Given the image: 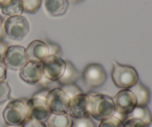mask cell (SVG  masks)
I'll use <instances>...</instances> for the list:
<instances>
[{
    "mask_svg": "<svg viewBox=\"0 0 152 127\" xmlns=\"http://www.w3.org/2000/svg\"><path fill=\"white\" fill-rule=\"evenodd\" d=\"M90 100L91 117L97 120H102L114 115V109L113 98L103 94L88 93Z\"/></svg>",
    "mask_w": 152,
    "mask_h": 127,
    "instance_id": "obj_1",
    "label": "cell"
},
{
    "mask_svg": "<svg viewBox=\"0 0 152 127\" xmlns=\"http://www.w3.org/2000/svg\"><path fill=\"white\" fill-rule=\"evenodd\" d=\"M28 100L19 98L13 100L7 104L2 112L3 119L6 125L22 126L28 117Z\"/></svg>",
    "mask_w": 152,
    "mask_h": 127,
    "instance_id": "obj_2",
    "label": "cell"
},
{
    "mask_svg": "<svg viewBox=\"0 0 152 127\" xmlns=\"http://www.w3.org/2000/svg\"><path fill=\"white\" fill-rule=\"evenodd\" d=\"M111 71V79L114 85L122 89H129L139 80V75L134 67L122 65L114 60Z\"/></svg>",
    "mask_w": 152,
    "mask_h": 127,
    "instance_id": "obj_3",
    "label": "cell"
},
{
    "mask_svg": "<svg viewBox=\"0 0 152 127\" xmlns=\"http://www.w3.org/2000/svg\"><path fill=\"white\" fill-rule=\"evenodd\" d=\"M5 34L11 40L21 41L24 40L30 31V25L26 17L20 16H9L4 22Z\"/></svg>",
    "mask_w": 152,
    "mask_h": 127,
    "instance_id": "obj_4",
    "label": "cell"
},
{
    "mask_svg": "<svg viewBox=\"0 0 152 127\" xmlns=\"http://www.w3.org/2000/svg\"><path fill=\"white\" fill-rule=\"evenodd\" d=\"M70 97L60 87L49 89L46 96V103L52 114L68 113Z\"/></svg>",
    "mask_w": 152,
    "mask_h": 127,
    "instance_id": "obj_5",
    "label": "cell"
},
{
    "mask_svg": "<svg viewBox=\"0 0 152 127\" xmlns=\"http://www.w3.org/2000/svg\"><path fill=\"white\" fill-rule=\"evenodd\" d=\"M115 113L123 117L124 122L126 116L130 114L137 106V103L135 95L129 89H121L113 98Z\"/></svg>",
    "mask_w": 152,
    "mask_h": 127,
    "instance_id": "obj_6",
    "label": "cell"
},
{
    "mask_svg": "<svg viewBox=\"0 0 152 127\" xmlns=\"http://www.w3.org/2000/svg\"><path fill=\"white\" fill-rule=\"evenodd\" d=\"M41 65L43 77L52 82H57L62 77L66 66L65 60L53 55H48Z\"/></svg>",
    "mask_w": 152,
    "mask_h": 127,
    "instance_id": "obj_7",
    "label": "cell"
},
{
    "mask_svg": "<svg viewBox=\"0 0 152 127\" xmlns=\"http://www.w3.org/2000/svg\"><path fill=\"white\" fill-rule=\"evenodd\" d=\"M68 114L73 119L91 117L90 100H89L88 94H80L70 99Z\"/></svg>",
    "mask_w": 152,
    "mask_h": 127,
    "instance_id": "obj_8",
    "label": "cell"
},
{
    "mask_svg": "<svg viewBox=\"0 0 152 127\" xmlns=\"http://www.w3.org/2000/svg\"><path fill=\"white\" fill-rule=\"evenodd\" d=\"M82 77L88 87L96 88L105 83L107 75L100 64L91 63L86 67L82 74Z\"/></svg>",
    "mask_w": 152,
    "mask_h": 127,
    "instance_id": "obj_9",
    "label": "cell"
},
{
    "mask_svg": "<svg viewBox=\"0 0 152 127\" xmlns=\"http://www.w3.org/2000/svg\"><path fill=\"white\" fill-rule=\"evenodd\" d=\"M2 61L10 69L20 70L28 62L25 48L20 46H9Z\"/></svg>",
    "mask_w": 152,
    "mask_h": 127,
    "instance_id": "obj_10",
    "label": "cell"
},
{
    "mask_svg": "<svg viewBox=\"0 0 152 127\" xmlns=\"http://www.w3.org/2000/svg\"><path fill=\"white\" fill-rule=\"evenodd\" d=\"M27 105L28 117H32L42 123L47 122L51 113L45 98L33 96L31 99L28 100Z\"/></svg>",
    "mask_w": 152,
    "mask_h": 127,
    "instance_id": "obj_11",
    "label": "cell"
},
{
    "mask_svg": "<svg viewBox=\"0 0 152 127\" xmlns=\"http://www.w3.org/2000/svg\"><path fill=\"white\" fill-rule=\"evenodd\" d=\"M25 53L28 61L42 63L49 55V50L45 42L36 40L28 44Z\"/></svg>",
    "mask_w": 152,
    "mask_h": 127,
    "instance_id": "obj_12",
    "label": "cell"
},
{
    "mask_svg": "<svg viewBox=\"0 0 152 127\" xmlns=\"http://www.w3.org/2000/svg\"><path fill=\"white\" fill-rule=\"evenodd\" d=\"M19 77L25 83L35 85L39 83L42 78V68L41 63L28 61L20 70Z\"/></svg>",
    "mask_w": 152,
    "mask_h": 127,
    "instance_id": "obj_13",
    "label": "cell"
},
{
    "mask_svg": "<svg viewBox=\"0 0 152 127\" xmlns=\"http://www.w3.org/2000/svg\"><path fill=\"white\" fill-rule=\"evenodd\" d=\"M68 7V0H45V8L51 16H63L66 13Z\"/></svg>",
    "mask_w": 152,
    "mask_h": 127,
    "instance_id": "obj_14",
    "label": "cell"
},
{
    "mask_svg": "<svg viewBox=\"0 0 152 127\" xmlns=\"http://www.w3.org/2000/svg\"><path fill=\"white\" fill-rule=\"evenodd\" d=\"M129 90L133 92L137 99V105L140 106H147L151 100V92L149 89L145 86L141 81L138 80L137 83L129 89Z\"/></svg>",
    "mask_w": 152,
    "mask_h": 127,
    "instance_id": "obj_15",
    "label": "cell"
},
{
    "mask_svg": "<svg viewBox=\"0 0 152 127\" xmlns=\"http://www.w3.org/2000/svg\"><path fill=\"white\" fill-rule=\"evenodd\" d=\"M65 63L66 66H65V72L62 77L57 81L62 86L75 83L82 76L81 73L75 68L72 62L68 60H65Z\"/></svg>",
    "mask_w": 152,
    "mask_h": 127,
    "instance_id": "obj_16",
    "label": "cell"
},
{
    "mask_svg": "<svg viewBox=\"0 0 152 127\" xmlns=\"http://www.w3.org/2000/svg\"><path fill=\"white\" fill-rule=\"evenodd\" d=\"M0 7L1 12L8 16H20L24 12L22 0H4Z\"/></svg>",
    "mask_w": 152,
    "mask_h": 127,
    "instance_id": "obj_17",
    "label": "cell"
},
{
    "mask_svg": "<svg viewBox=\"0 0 152 127\" xmlns=\"http://www.w3.org/2000/svg\"><path fill=\"white\" fill-rule=\"evenodd\" d=\"M47 127H71L73 119L68 114H50L47 120Z\"/></svg>",
    "mask_w": 152,
    "mask_h": 127,
    "instance_id": "obj_18",
    "label": "cell"
},
{
    "mask_svg": "<svg viewBox=\"0 0 152 127\" xmlns=\"http://www.w3.org/2000/svg\"><path fill=\"white\" fill-rule=\"evenodd\" d=\"M130 118L139 119V120H142V121L145 122L147 124L149 125L152 123L151 113V112H150L149 109L147 107V106H137L134 109L133 111H132L130 114H129L126 116V119Z\"/></svg>",
    "mask_w": 152,
    "mask_h": 127,
    "instance_id": "obj_19",
    "label": "cell"
},
{
    "mask_svg": "<svg viewBox=\"0 0 152 127\" xmlns=\"http://www.w3.org/2000/svg\"><path fill=\"white\" fill-rule=\"evenodd\" d=\"M42 1V0H22L24 12L34 14L41 7Z\"/></svg>",
    "mask_w": 152,
    "mask_h": 127,
    "instance_id": "obj_20",
    "label": "cell"
},
{
    "mask_svg": "<svg viewBox=\"0 0 152 127\" xmlns=\"http://www.w3.org/2000/svg\"><path fill=\"white\" fill-rule=\"evenodd\" d=\"M98 127H124V124L123 120L114 115L101 120Z\"/></svg>",
    "mask_w": 152,
    "mask_h": 127,
    "instance_id": "obj_21",
    "label": "cell"
},
{
    "mask_svg": "<svg viewBox=\"0 0 152 127\" xmlns=\"http://www.w3.org/2000/svg\"><path fill=\"white\" fill-rule=\"evenodd\" d=\"M68 96L70 98H73V97L76 96L77 95L83 93L82 89L77 86L76 83H72V84H68V85H64L62 87H60Z\"/></svg>",
    "mask_w": 152,
    "mask_h": 127,
    "instance_id": "obj_22",
    "label": "cell"
},
{
    "mask_svg": "<svg viewBox=\"0 0 152 127\" xmlns=\"http://www.w3.org/2000/svg\"><path fill=\"white\" fill-rule=\"evenodd\" d=\"M10 92L11 90L7 82L3 81L0 83V104H3L9 99Z\"/></svg>",
    "mask_w": 152,
    "mask_h": 127,
    "instance_id": "obj_23",
    "label": "cell"
},
{
    "mask_svg": "<svg viewBox=\"0 0 152 127\" xmlns=\"http://www.w3.org/2000/svg\"><path fill=\"white\" fill-rule=\"evenodd\" d=\"M71 127H95V123L91 117L73 119V123Z\"/></svg>",
    "mask_w": 152,
    "mask_h": 127,
    "instance_id": "obj_24",
    "label": "cell"
},
{
    "mask_svg": "<svg viewBox=\"0 0 152 127\" xmlns=\"http://www.w3.org/2000/svg\"><path fill=\"white\" fill-rule=\"evenodd\" d=\"M124 127H150L149 124L136 118L126 119L124 122Z\"/></svg>",
    "mask_w": 152,
    "mask_h": 127,
    "instance_id": "obj_25",
    "label": "cell"
},
{
    "mask_svg": "<svg viewBox=\"0 0 152 127\" xmlns=\"http://www.w3.org/2000/svg\"><path fill=\"white\" fill-rule=\"evenodd\" d=\"M46 44L48 47L49 55H53V56H57L59 57H62V50L59 45L50 41L46 42Z\"/></svg>",
    "mask_w": 152,
    "mask_h": 127,
    "instance_id": "obj_26",
    "label": "cell"
},
{
    "mask_svg": "<svg viewBox=\"0 0 152 127\" xmlns=\"http://www.w3.org/2000/svg\"><path fill=\"white\" fill-rule=\"evenodd\" d=\"M22 127H47V126L45 123L39 121L36 119L32 118V117H28L22 123Z\"/></svg>",
    "mask_w": 152,
    "mask_h": 127,
    "instance_id": "obj_27",
    "label": "cell"
},
{
    "mask_svg": "<svg viewBox=\"0 0 152 127\" xmlns=\"http://www.w3.org/2000/svg\"><path fill=\"white\" fill-rule=\"evenodd\" d=\"M7 76V67L4 65V62L0 59V83L5 81Z\"/></svg>",
    "mask_w": 152,
    "mask_h": 127,
    "instance_id": "obj_28",
    "label": "cell"
},
{
    "mask_svg": "<svg viewBox=\"0 0 152 127\" xmlns=\"http://www.w3.org/2000/svg\"><path fill=\"white\" fill-rule=\"evenodd\" d=\"M8 47V45L5 42H4L3 40H0V59L1 60H2L4 58Z\"/></svg>",
    "mask_w": 152,
    "mask_h": 127,
    "instance_id": "obj_29",
    "label": "cell"
},
{
    "mask_svg": "<svg viewBox=\"0 0 152 127\" xmlns=\"http://www.w3.org/2000/svg\"><path fill=\"white\" fill-rule=\"evenodd\" d=\"M5 36H6V34L4 29V26H2L1 28H0V40H2L3 38L5 37Z\"/></svg>",
    "mask_w": 152,
    "mask_h": 127,
    "instance_id": "obj_30",
    "label": "cell"
},
{
    "mask_svg": "<svg viewBox=\"0 0 152 127\" xmlns=\"http://www.w3.org/2000/svg\"><path fill=\"white\" fill-rule=\"evenodd\" d=\"M3 25H4V20H3L2 16L0 15V28L3 26Z\"/></svg>",
    "mask_w": 152,
    "mask_h": 127,
    "instance_id": "obj_31",
    "label": "cell"
},
{
    "mask_svg": "<svg viewBox=\"0 0 152 127\" xmlns=\"http://www.w3.org/2000/svg\"><path fill=\"white\" fill-rule=\"evenodd\" d=\"M70 1H72V2H80V1H83V0H70Z\"/></svg>",
    "mask_w": 152,
    "mask_h": 127,
    "instance_id": "obj_32",
    "label": "cell"
},
{
    "mask_svg": "<svg viewBox=\"0 0 152 127\" xmlns=\"http://www.w3.org/2000/svg\"><path fill=\"white\" fill-rule=\"evenodd\" d=\"M5 127H22V126H10V125H6Z\"/></svg>",
    "mask_w": 152,
    "mask_h": 127,
    "instance_id": "obj_33",
    "label": "cell"
},
{
    "mask_svg": "<svg viewBox=\"0 0 152 127\" xmlns=\"http://www.w3.org/2000/svg\"><path fill=\"white\" fill-rule=\"evenodd\" d=\"M4 0H0V7H1V5L2 4V3L4 2Z\"/></svg>",
    "mask_w": 152,
    "mask_h": 127,
    "instance_id": "obj_34",
    "label": "cell"
}]
</instances>
